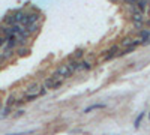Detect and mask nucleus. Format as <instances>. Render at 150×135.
<instances>
[{
    "instance_id": "obj_1",
    "label": "nucleus",
    "mask_w": 150,
    "mask_h": 135,
    "mask_svg": "<svg viewBox=\"0 0 150 135\" xmlns=\"http://www.w3.org/2000/svg\"><path fill=\"white\" fill-rule=\"evenodd\" d=\"M41 18H42L41 12L38 9H32V11L26 12V15H24V18H23V21L20 24L23 27H27V26H30V24H33V23H39Z\"/></svg>"
},
{
    "instance_id": "obj_2",
    "label": "nucleus",
    "mask_w": 150,
    "mask_h": 135,
    "mask_svg": "<svg viewBox=\"0 0 150 135\" xmlns=\"http://www.w3.org/2000/svg\"><path fill=\"white\" fill-rule=\"evenodd\" d=\"M72 75H74V72L68 68L66 63L60 65V66L53 72V77H54L56 80H66V78H69V77H72Z\"/></svg>"
},
{
    "instance_id": "obj_3",
    "label": "nucleus",
    "mask_w": 150,
    "mask_h": 135,
    "mask_svg": "<svg viewBox=\"0 0 150 135\" xmlns=\"http://www.w3.org/2000/svg\"><path fill=\"white\" fill-rule=\"evenodd\" d=\"M119 50H120V45H117V44H114V45H111L108 50L105 51V54L102 56V59L105 60H111V59H114V57H117V53H119Z\"/></svg>"
},
{
    "instance_id": "obj_4",
    "label": "nucleus",
    "mask_w": 150,
    "mask_h": 135,
    "mask_svg": "<svg viewBox=\"0 0 150 135\" xmlns=\"http://www.w3.org/2000/svg\"><path fill=\"white\" fill-rule=\"evenodd\" d=\"M120 45L122 47H138L140 45V39L138 38H131V36H126V38H123L120 41Z\"/></svg>"
},
{
    "instance_id": "obj_5",
    "label": "nucleus",
    "mask_w": 150,
    "mask_h": 135,
    "mask_svg": "<svg viewBox=\"0 0 150 135\" xmlns=\"http://www.w3.org/2000/svg\"><path fill=\"white\" fill-rule=\"evenodd\" d=\"M66 65H68V68H69L74 74L78 72V71H81V60H77V59L71 57L68 62H66Z\"/></svg>"
},
{
    "instance_id": "obj_6",
    "label": "nucleus",
    "mask_w": 150,
    "mask_h": 135,
    "mask_svg": "<svg viewBox=\"0 0 150 135\" xmlns=\"http://www.w3.org/2000/svg\"><path fill=\"white\" fill-rule=\"evenodd\" d=\"M27 32H29V35L30 36H33V35H38L41 32V23H33V24H30V26H27V27H24Z\"/></svg>"
},
{
    "instance_id": "obj_7",
    "label": "nucleus",
    "mask_w": 150,
    "mask_h": 135,
    "mask_svg": "<svg viewBox=\"0 0 150 135\" xmlns=\"http://www.w3.org/2000/svg\"><path fill=\"white\" fill-rule=\"evenodd\" d=\"M39 89H41V84L38 81H33L26 87V93H39Z\"/></svg>"
},
{
    "instance_id": "obj_8",
    "label": "nucleus",
    "mask_w": 150,
    "mask_h": 135,
    "mask_svg": "<svg viewBox=\"0 0 150 135\" xmlns=\"http://www.w3.org/2000/svg\"><path fill=\"white\" fill-rule=\"evenodd\" d=\"M12 15H14V20H15V23H17V24H20V23L23 21L24 15H26V11H24V9H17V11H14V12H12Z\"/></svg>"
},
{
    "instance_id": "obj_9",
    "label": "nucleus",
    "mask_w": 150,
    "mask_h": 135,
    "mask_svg": "<svg viewBox=\"0 0 150 135\" xmlns=\"http://www.w3.org/2000/svg\"><path fill=\"white\" fill-rule=\"evenodd\" d=\"M56 81H57V80H56L53 75H51V77H47V78L44 80V84H42V86H44L47 90H50V89H53V86H54Z\"/></svg>"
},
{
    "instance_id": "obj_10",
    "label": "nucleus",
    "mask_w": 150,
    "mask_h": 135,
    "mask_svg": "<svg viewBox=\"0 0 150 135\" xmlns=\"http://www.w3.org/2000/svg\"><path fill=\"white\" fill-rule=\"evenodd\" d=\"M2 24H5V26H14V24H17V23H15L14 15L12 14H6L3 17V20H2Z\"/></svg>"
},
{
    "instance_id": "obj_11",
    "label": "nucleus",
    "mask_w": 150,
    "mask_h": 135,
    "mask_svg": "<svg viewBox=\"0 0 150 135\" xmlns=\"http://www.w3.org/2000/svg\"><path fill=\"white\" fill-rule=\"evenodd\" d=\"M29 47L27 45H23V47H17V51H15V54L17 56H20V57H24V56H27L29 54Z\"/></svg>"
},
{
    "instance_id": "obj_12",
    "label": "nucleus",
    "mask_w": 150,
    "mask_h": 135,
    "mask_svg": "<svg viewBox=\"0 0 150 135\" xmlns=\"http://www.w3.org/2000/svg\"><path fill=\"white\" fill-rule=\"evenodd\" d=\"M131 21L132 23H144L143 12H134V14L131 15Z\"/></svg>"
},
{
    "instance_id": "obj_13",
    "label": "nucleus",
    "mask_w": 150,
    "mask_h": 135,
    "mask_svg": "<svg viewBox=\"0 0 150 135\" xmlns=\"http://www.w3.org/2000/svg\"><path fill=\"white\" fill-rule=\"evenodd\" d=\"M105 107H107L105 104H95V105L87 107L83 113H84V114H87V113H90V111H95V110H102V108H105Z\"/></svg>"
},
{
    "instance_id": "obj_14",
    "label": "nucleus",
    "mask_w": 150,
    "mask_h": 135,
    "mask_svg": "<svg viewBox=\"0 0 150 135\" xmlns=\"http://www.w3.org/2000/svg\"><path fill=\"white\" fill-rule=\"evenodd\" d=\"M12 108H14V107H8V105H5L2 110H0V119H6L8 116H11Z\"/></svg>"
},
{
    "instance_id": "obj_15",
    "label": "nucleus",
    "mask_w": 150,
    "mask_h": 135,
    "mask_svg": "<svg viewBox=\"0 0 150 135\" xmlns=\"http://www.w3.org/2000/svg\"><path fill=\"white\" fill-rule=\"evenodd\" d=\"M138 39L143 41V39H150V29H141L138 32Z\"/></svg>"
},
{
    "instance_id": "obj_16",
    "label": "nucleus",
    "mask_w": 150,
    "mask_h": 135,
    "mask_svg": "<svg viewBox=\"0 0 150 135\" xmlns=\"http://www.w3.org/2000/svg\"><path fill=\"white\" fill-rule=\"evenodd\" d=\"M15 101H17V95H15V93H11V95L6 98V102H5V104H6L8 107H14Z\"/></svg>"
},
{
    "instance_id": "obj_17",
    "label": "nucleus",
    "mask_w": 150,
    "mask_h": 135,
    "mask_svg": "<svg viewBox=\"0 0 150 135\" xmlns=\"http://www.w3.org/2000/svg\"><path fill=\"white\" fill-rule=\"evenodd\" d=\"M93 68V63L90 60H81V71H90Z\"/></svg>"
},
{
    "instance_id": "obj_18",
    "label": "nucleus",
    "mask_w": 150,
    "mask_h": 135,
    "mask_svg": "<svg viewBox=\"0 0 150 135\" xmlns=\"http://www.w3.org/2000/svg\"><path fill=\"white\" fill-rule=\"evenodd\" d=\"M84 50L83 48H78V50H75V53H74V59H77V60H83L84 59Z\"/></svg>"
},
{
    "instance_id": "obj_19",
    "label": "nucleus",
    "mask_w": 150,
    "mask_h": 135,
    "mask_svg": "<svg viewBox=\"0 0 150 135\" xmlns=\"http://www.w3.org/2000/svg\"><path fill=\"white\" fill-rule=\"evenodd\" d=\"M143 119H144V113H140V116L135 119V123H134V126H135V128H140V123L143 122Z\"/></svg>"
},
{
    "instance_id": "obj_20",
    "label": "nucleus",
    "mask_w": 150,
    "mask_h": 135,
    "mask_svg": "<svg viewBox=\"0 0 150 135\" xmlns=\"http://www.w3.org/2000/svg\"><path fill=\"white\" fill-rule=\"evenodd\" d=\"M26 104V101H24V98H17V101H15V104H14V107H21V105H24Z\"/></svg>"
},
{
    "instance_id": "obj_21",
    "label": "nucleus",
    "mask_w": 150,
    "mask_h": 135,
    "mask_svg": "<svg viewBox=\"0 0 150 135\" xmlns=\"http://www.w3.org/2000/svg\"><path fill=\"white\" fill-rule=\"evenodd\" d=\"M62 86H63V80H57V81L54 83V86H53V90H57V89H60Z\"/></svg>"
},
{
    "instance_id": "obj_22",
    "label": "nucleus",
    "mask_w": 150,
    "mask_h": 135,
    "mask_svg": "<svg viewBox=\"0 0 150 135\" xmlns=\"http://www.w3.org/2000/svg\"><path fill=\"white\" fill-rule=\"evenodd\" d=\"M35 131H23V132H15V134H9V135H30Z\"/></svg>"
},
{
    "instance_id": "obj_23",
    "label": "nucleus",
    "mask_w": 150,
    "mask_h": 135,
    "mask_svg": "<svg viewBox=\"0 0 150 135\" xmlns=\"http://www.w3.org/2000/svg\"><path fill=\"white\" fill-rule=\"evenodd\" d=\"M23 114H24V110H21V108H20V110H18V111H17V113L14 114V117H21Z\"/></svg>"
},
{
    "instance_id": "obj_24",
    "label": "nucleus",
    "mask_w": 150,
    "mask_h": 135,
    "mask_svg": "<svg viewBox=\"0 0 150 135\" xmlns=\"http://www.w3.org/2000/svg\"><path fill=\"white\" fill-rule=\"evenodd\" d=\"M47 93V89L44 87V86H41V89H39V96H44Z\"/></svg>"
},
{
    "instance_id": "obj_25",
    "label": "nucleus",
    "mask_w": 150,
    "mask_h": 135,
    "mask_svg": "<svg viewBox=\"0 0 150 135\" xmlns=\"http://www.w3.org/2000/svg\"><path fill=\"white\" fill-rule=\"evenodd\" d=\"M5 62V59H3V53H0V66H2V63Z\"/></svg>"
},
{
    "instance_id": "obj_26",
    "label": "nucleus",
    "mask_w": 150,
    "mask_h": 135,
    "mask_svg": "<svg viewBox=\"0 0 150 135\" xmlns=\"http://www.w3.org/2000/svg\"><path fill=\"white\" fill-rule=\"evenodd\" d=\"M2 108H3V101L0 99V110H2Z\"/></svg>"
},
{
    "instance_id": "obj_27",
    "label": "nucleus",
    "mask_w": 150,
    "mask_h": 135,
    "mask_svg": "<svg viewBox=\"0 0 150 135\" xmlns=\"http://www.w3.org/2000/svg\"><path fill=\"white\" fill-rule=\"evenodd\" d=\"M110 2H112V3H116V2H119V0H110Z\"/></svg>"
},
{
    "instance_id": "obj_28",
    "label": "nucleus",
    "mask_w": 150,
    "mask_h": 135,
    "mask_svg": "<svg viewBox=\"0 0 150 135\" xmlns=\"http://www.w3.org/2000/svg\"><path fill=\"white\" fill-rule=\"evenodd\" d=\"M149 117H150V113H149Z\"/></svg>"
}]
</instances>
